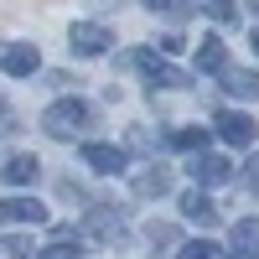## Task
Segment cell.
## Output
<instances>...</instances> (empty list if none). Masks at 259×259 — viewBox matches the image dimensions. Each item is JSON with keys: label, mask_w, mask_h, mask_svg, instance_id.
Returning a JSON list of instances; mask_svg holds the SVG:
<instances>
[{"label": "cell", "mask_w": 259, "mask_h": 259, "mask_svg": "<svg viewBox=\"0 0 259 259\" xmlns=\"http://www.w3.org/2000/svg\"><path fill=\"white\" fill-rule=\"evenodd\" d=\"M89 119H94V109H89L83 99H57L52 109L41 114V130H47V135H57V140H73Z\"/></svg>", "instance_id": "cell-1"}, {"label": "cell", "mask_w": 259, "mask_h": 259, "mask_svg": "<svg viewBox=\"0 0 259 259\" xmlns=\"http://www.w3.org/2000/svg\"><path fill=\"white\" fill-rule=\"evenodd\" d=\"M130 62L150 78V89H187V73L182 68H171L166 57H156V52H130Z\"/></svg>", "instance_id": "cell-2"}, {"label": "cell", "mask_w": 259, "mask_h": 259, "mask_svg": "<svg viewBox=\"0 0 259 259\" xmlns=\"http://www.w3.org/2000/svg\"><path fill=\"white\" fill-rule=\"evenodd\" d=\"M36 68H41L36 41H6V47H0V73H11V78H31Z\"/></svg>", "instance_id": "cell-3"}, {"label": "cell", "mask_w": 259, "mask_h": 259, "mask_svg": "<svg viewBox=\"0 0 259 259\" xmlns=\"http://www.w3.org/2000/svg\"><path fill=\"white\" fill-rule=\"evenodd\" d=\"M109 31L104 26H94V21H73V31H68V47H73V57H99V52H109Z\"/></svg>", "instance_id": "cell-4"}, {"label": "cell", "mask_w": 259, "mask_h": 259, "mask_svg": "<svg viewBox=\"0 0 259 259\" xmlns=\"http://www.w3.org/2000/svg\"><path fill=\"white\" fill-rule=\"evenodd\" d=\"M218 135H223L228 145H254L259 124H254L249 114H239V109H223V114H218Z\"/></svg>", "instance_id": "cell-5"}, {"label": "cell", "mask_w": 259, "mask_h": 259, "mask_svg": "<svg viewBox=\"0 0 259 259\" xmlns=\"http://www.w3.org/2000/svg\"><path fill=\"white\" fill-rule=\"evenodd\" d=\"M83 166H94L99 177H114V171H124V150H114V145H99V140H89V145H83Z\"/></svg>", "instance_id": "cell-6"}, {"label": "cell", "mask_w": 259, "mask_h": 259, "mask_svg": "<svg viewBox=\"0 0 259 259\" xmlns=\"http://www.w3.org/2000/svg\"><path fill=\"white\" fill-rule=\"evenodd\" d=\"M0 223H47V207L36 197H11L0 202Z\"/></svg>", "instance_id": "cell-7"}, {"label": "cell", "mask_w": 259, "mask_h": 259, "mask_svg": "<svg viewBox=\"0 0 259 259\" xmlns=\"http://www.w3.org/2000/svg\"><path fill=\"white\" fill-rule=\"evenodd\" d=\"M187 171H192V182H202V187H218V182L233 177V166H228L223 156H202V150H197V161H192Z\"/></svg>", "instance_id": "cell-8"}, {"label": "cell", "mask_w": 259, "mask_h": 259, "mask_svg": "<svg viewBox=\"0 0 259 259\" xmlns=\"http://www.w3.org/2000/svg\"><path fill=\"white\" fill-rule=\"evenodd\" d=\"M228 239H233V254H239V259H254L259 254V218H239Z\"/></svg>", "instance_id": "cell-9"}, {"label": "cell", "mask_w": 259, "mask_h": 259, "mask_svg": "<svg viewBox=\"0 0 259 259\" xmlns=\"http://www.w3.org/2000/svg\"><path fill=\"white\" fill-rule=\"evenodd\" d=\"M182 212H187V223H197V228H212V223H218V207H212V197H202V192H187V197H182Z\"/></svg>", "instance_id": "cell-10"}, {"label": "cell", "mask_w": 259, "mask_h": 259, "mask_svg": "<svg viewBox=\"0 0 259 259\" xmlns=\"http://www.w3.org/2000/svg\"><path fill=\"white\" fill-rule=\"evenodd\" d=\"M0 177H6L11 187H31V182L41 177V161H36V156H11V161H6V171H0Z\"/></svg>", "instance_id": "cell-11"}, {"label": "cell", "mask_w": 259, "mask_h": 259, "mask_svg": "<svg viewBox=\"0 0 259 259\" xmlns=\"http://www.w3.org/2000/svg\"><path fill=\"white\" fill-rule=\"evenodd\" d=\"M223 89H228L233 99H249V104H254V99H259V73H249V68H244V73H239V68H223Z\"/></svg>", "instance_id": "cell-12"}, {"label": "cell", "mask_w": 259, "mask_h": 259, "mask_svg": "<svg viewBox=\"0 0 259 259\" xmlns=\"http://www.w3.org/2000/svg\"><path fill=\"white\" fill-rule=\"evenodd\" d=\"M228 68V47L218 36H202V47H197V73H223Z\"/></svg>", "instance_id": "cell-13"}, {"label": "cell", "mask_w": 259, "mask_h": 259, "mask_svg": "<svg viewBox=\"0 0 259 259\" xmlns=\"http://www.w3.org/2000/svg\"><path fill=\"white\" fill-rule=\"evenodd\" d=\"M166 187H171V177H166L161 166H156V171H140V177H135V192H140V197H161Z\"/></svg>", "instance_id": "cell-14"}, {"label": "cell", "mask_w": 259, "mask_h": 259, "mask_svg": "<svg viewBox=\"0 0 259 259\" xmlns=\"http://www.w3.org/2000/svg\"><path fill=\"white\" fill-rule=\"evenodd\" d=\"M171 145H177V150H202V145H207V130H177Z\"/></svg>", "instance_id": "cell-15"}, {"label": "cell", "mask_w": 259, "mask_h": 259, "mask_svg": "<svg viewBox=\"0 0 259 259\" xmlns=\"http://www.w3.org/2000/svg\"><path fill=\"white\" fill-rule=\"evenodd\" d=\"M182 259H223V254H218V244H207V239H192V244H182Z\"/></svg>", "instance_id": "cell-16"}, {"label": "cell", "mask_w": 259, "mask_h": 259, "mask_svg": "<svg viewBox=\"0 0 259 259\" xmlns=\"http://www.w3.org/2000/svg\"><path fill=\"white\" fill-rule=\"evenodd\" d=\"M202 11L212 21H239V6H233V0H202Z\"/></svg>", "instance_id": "cell-17"}, {"label": "cell", "mask_w": 259, "mask_h": 259, "mask_svg": "<svg viewBox=\"0 0 259 259\" xmlns=\"http://www.w3.org/2000/svg\"><path fill=\"white\" fill-rule=\"evenodd\" d=\"M6 254H11V259H26V254H31V244L21 239V233H11V239H6Z\"/></svg>", "instance_id": "cell-18"}, {"label": "cell", "mask_w": 259, "mask_h": 259, "mask_svg": "<svg viewBox=\"0 0 259 259\" xmlns=\"http://www.w3.org/2000/svg\"><path fill=\"white\" fill-rule=\"evenodd\" d=\"M41 259H78L68 244H47V249H41Z\"/></svg>", "instance_id": "cell-19"}, {"label": "cell", "mask_w": 259, "mask_h": 259, "mask_svg": "<svg viewBox=\"0 0 259 259\" xmlns=\"http://www.w3.org/2000/svg\"><path fill=\"white\" fill-rule=\"evenodd\" d=\"M145 6H150V11H161V16H182L177 0H145Z\"/></svg>", "instance_id": "cell-20"}, {"label": "cell", "mask_w": 259, "mask_h": 259, "mask_svg": "<svg viewBox=\"0 0 259 259\" xmlns=\"http://www.w3.org/2000/svg\"><path fill=\"white\" fill-rule=\"evenodd\" d=\"M249 41H254V52H259V31H254V36H249Z\"/></svg>", "instance_id": "cell-21"}]
</instances>
